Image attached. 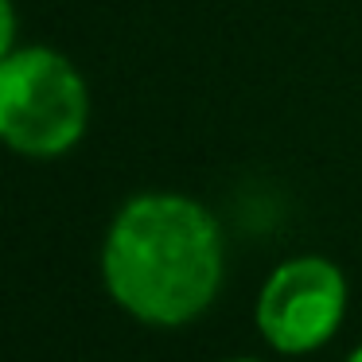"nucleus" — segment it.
<instances>
[{
  "label": "nucleus",
  "instance_id": "obj_1",
  "mask_svg": "<svg viewBox=\"0 0 362 362\" xmlns=\"http://www.w3.org/2000/svg\"><path fill=\"white\" fill-rule=\"evenodd\" d=\"M105 284L129 315L180 327L206 312L222 281L218 222L183 195H141L117 214L102 253Z\"/></svg>",
  "mask_w": 362,
  "mask_h": 362
},
{
  "label": "nucleus",
  "instance_id": "obj_5",
  "mask_svg": "<svg viewBox=\"0 0 362 362\" xmlns=\"http://www.w3.org/2000/svg\"><path fill=\"white\" fill-rule=\"evenodd\" d=\"M346 362H362V346H358V351H354V354H351V358H346Z\"/></svg>",
  "mask_w": 362,
  "mask_h": 362
},
{
  "label": "nucleus",
  "instance_id": "obj_4",
  "mask_svg": "<svg viewBox=\"0 0 362 362\" xmlns=\"http://www.w3.org/2000/svg\"><path fill=\"white\" fill-rule=\"evenodd\" d=\"M12 35H16V16H12V0H0V59L12 51Z\"/></svg>",
  "mask_w": 362,
  "mask_h": 362
},
{
  "label": "nucleus",
  "instance_id": "obj_3",
  "mask_svg": "<svg viewBox=\"0 0 362 362\" xmlns=\"http://www.w3.org/2000/svg\"><path fill=\"white\" fill-rule=\"evenodd\" d=\"M346 308V284L331 261L296 257L284 261L257 300V327L276 351L304 354L335 335Z\"/></svg>",
  "mask_w": 362,
  "mask_h": 362
},
{
  "label": "nucleus",
  "instance_id": "obj_6",
  "mask_svg": "<svg viewBox=\"0 0 362 362\" xmlns=\"http://www.w3.org/2000/svg\"><path fill=\"white\" fill-rule=\"evenodd\" d=\"M238 362H253V358H238Z\"/></svg>",
  "mask_w": 362,
  "mask_h": 362
},
{
  "label": "nucleus",
  "instance_id": "obj_2",
  "mask_svg": "<svg viewBox=\"0 0 362 362\" xmlns=\"http://www.w3.org/2000/svg\"><path fill=\"white\" fill-rule=\"evenodd\" d=\"M90 98L78 71L47 47L0 59V141L24 156H59L78 144Z\"/></svg>",
  "mask_w": 362,
  "mask_h": 362
}]
</instances>
